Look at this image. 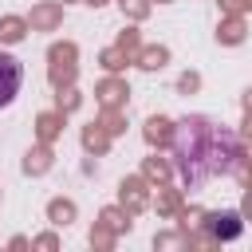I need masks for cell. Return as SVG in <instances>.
<instances>
[{"instance_id":"6da1fadb","label":"cell","mask_w":252,"mask_h":252,"mask_svg":"<svg viewBox=\"0 0 252 252\" xmlns=\"http://www.w3.org/2000/svg\"><path fill=\"white\" fill-rule=\"evenodd\" d=\"M173 158L181 181L197 189L236 165V134L209 118H185L173 130Z\"/></svg>"},{"instance_id":"7a4b0ae2","label":"cell","mask_w":252,"mask_h":252,"mask_svg":"<svg viewBox=\"0 0 252 252\" xmlns=\"http://www.w3.org/2000/svg\"><path fill=\"white\" fill-rule=\"evenodd\" d=\"M20 83H24V63H20L12 51H0V110L16 102Z\"/></svg>"}]
</instances>
